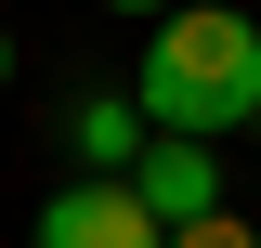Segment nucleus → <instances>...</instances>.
<instances>
[{"label":"nucleus","mask_w":261,"mask_h":248,"mask_svg":"<svg viewBox=\"0 0 261 248\" xmlns=\"http://www.w3.org/2000/svg\"><path fill=\"white\" fill-rule=\"evenodd\" d=\"M130 105H144V131H170V144L248 131V118H261V13L183 0L170 27L144 39V65H130Z\"/></svg>","instance_id":"obj_1"},{"label":"nucleus","mask_w":261,"mask_h":248,"mask_svg":"<svg viewBox=\"0 0 261 248\" xmlns=\"http://www.w3.org/2000/svg\"><path fill=\"white\" fill-rule=\"evenodd\" d=\"M27 248H170V235L144 222V196H130V183H65V196H39Z\"/></svg>","instance_id":"obj_2"},{"label":"nucleus","mask_w":261,"mask_h":248,"mask_svg":"<svg viewBox=\"0 0 261 248\" xmlns=\"http://www.w3.org/2000/svg\"><path fill=\"white\" fill-rule=\"evenodd\" d=\"M130 196H144V222H157V235H183V222L222 209V157H209V144H144Z\"/></svg>","instance_id":"obj_3"},{"label":"nucleus","mask_w":261,"mask_h":248,"mask_svg":"<svg viewBox=\"0 0 261 248\" xmlns=\"http://www.w3.org/2000/svg\"><path fill=\"white\" fill-rule=\"evenodd\" d=\"M65 144H79V170H92V183H130V170H144V105L92 92L79 118H65Z\"/></svg>","instance_id":"obj_4"},{"label":"nucleus","mask_w":261,"mask_h":248,"mask_svg":"<svg viewBox=\"0 0 261 248\" xmlns=\"http://www.w3.org/2000/svg\"><path fill=\"white\" fill-rule=\"evenodd\" d=\"M170 248H261V235H248V222H235V209H209V222H183V235H170Z\"/></svg>","instance_id":"obj_5"},{"label":"nucleus","mask_w":261,"mask_h":248,"mask_svg":"<svg viewBox=\"0 0 261 248\" xmlns=\"http://www.w3.org/2000/svg\"><path fill=\"white\" fill-rule=\"evenodd\" d=\"M105 13H157V27H170V13H183V0H105Z\"/></svg>","instance_id":"obj_6"},{"label":"nucleus","mask_w":261,"mask_h":248,"mask_svg":"<svg viewBox=\"0 0 261 248\" xmlns=\"http://www.w3.org/2000/svg\"><path fill=\"white\" fill-rule=\"evenodd\" d=\"M0 92H13V27H0Z\"/></svg>","instance_id":"obj_7"},{"label":"nucleus","mask_w":261,"mask_h":248,"mask_svg":"<svg viewBox=\"0 0 261 248\" xmlns=\"http://www.w3.org/2000/svg\"><path fill=\"white\" fill-rule=\"evenodd\" d=\"M248 144H261V118H248Z\"/></svg>","instance_id":"obj_8"}]
</instances>
